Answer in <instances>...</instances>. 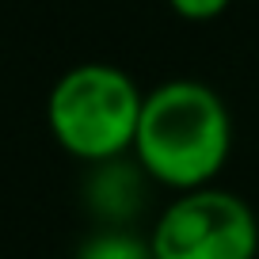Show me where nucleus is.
Returning <instances> with one entry per match:
<instances>
[{"instance_id":"39448f33","label":"nucleus","mask_w":259,"mask_h":259,"mask_svg":"<svg viewBox=\"0 0 259 259\" xmlns=\"http://www.w3.org/2000/svg\"><path fill=\"white\" fill-rule=\"evenodd\" d=\"M73 259H153L149 236L134 229H96L88 240H80Z\"/></svg>"},{"instance_id":"f03ea898","label":"nucleus","mask_w":259,"mask_h":259,"mask_svg":"<svg viewBox=\"0 0 259 259\" xmlns=\"http://www.w3.org/2000/svg\"><path fill=\"white\" fill-rule=\"evenodd\" d=\"M145 92L111 61H84L65 69L46 96L50 138L84 164L126 156L141 122Z\"/></svg>"},{"instance_id":"f257e3e1","label":"nucleus","mask_w":259,"mask_h":259,"mask_svg":"<svg viewBox=\"0 0 259 259\" xmlns=\"http://www.w3.org/2000/svg\"><path fill=\"white\" fill-rule=\"evenodd\" d=\"M130 153L156 187L176 194L210 187L233 153V114L210 84L191 76L164 80L145 92Z\"/></svg>"},{"instance_id":"7ed1b4c3","label":"nucleus","mask_w":259,"mask_h":259,"mask_svg":"<svg viewBox=\"0 0 259 259\" xmlns=\"http://www.w3.org/2000/svg\"><path fill=\"white\" fill-rule=\"evenodd\" d=\"M153 259H255L259 221L240 194L210 183L176 194L149 229Z\"/></svg>"},{"instance_id":"20e7f679","label":"nucleus","mask_w":259,"mask_h":259,"mask_svg":"<svg viewBox=\"0 0 259 259\" xmlns=\"http://www.w3.org/2000/svg\"><path fill=\"white\" fill-rule=\"evenodd\" d=\"M149 171L138 164V156H111V160L88 164L84 176V210L99 221V229H134V221L149 206Z\"/></svg>"},{"instance_id":"423d86ee","label":"nucleus","mask_w":259,"mask_h":259,"mask_svg":"<svg viewBox=\"0 0 259 259\" xmlns=\"http://www.w3.org/2000/svg\"><path fill=\"white\" fill-rule=\"evenodd\" d=\"M164 4H168L179 19H187V23H210V19L225 16V8L233 0H164Z\"/></svg>"}]
</instances>
